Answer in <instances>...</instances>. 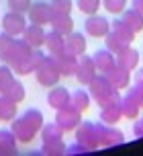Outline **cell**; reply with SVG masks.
Masks as SVG:
<instances>
[{
  "mask_svg": "<svg viewBox=\"0 0 143 156\" xmlns=\"http://www.w3.org/2000/svg\"><path fill=\"white\" fill-rule=\"evenodd\" d=\"M35 78H37V82H39L41 86H45V88H51V86L59 84L62 74L57 70V64H55V58H53V55L45 54L43 62H41L39 68L35 70Z\"/></svg>",
  "mask_w": 143,
  "mask_h": 156,
  "instance_id": "cell-3",
  "label": "cell"
},
{
  "mask_svg": "<svg viewBox=\"0 0 143 156\" xmlns=\"http://www.w3.org/2000/svg\"><path fill=\"white\" fill-rule=\"evenodd\" d=\"M43 58H45V54L41 51V47H35L29 58H25L23 62L15 64V66H10V68H12L18 76H29V74H35V70L39 68V64L43 62Z\"/></svg>",
  "mask_w": 143,
  "mask_h": 156,
  "instance_id": "cell-10",
  "label": "cell"
},
{
  "mask_svg": "<svg viewBox=\"0 0 143 156\" xmlns=\"http://www.w3.org/2000/svg\"><path fill=\"white\" fill-rule=\"evenodd\" d=\"M39 133H41L43 144H49V142H62L65 132L55 123V121H53V123H43V127L39 129Z\"/></svg>",
  "mask_w": 143,
  "mask_h": 156,
  "instance_id": "cell-25",
  "label": "cell"
},
{
  "mask_svg": "<svg viewBox=\"0 0 143 156\" xmlns=\"http://www.w3.org/2000/svg\"><path fill=\"white\" fill-rule=\"evenodd\" d=\"M86 47H88L86 35H82L78 31H72L70 35H65V51H70L74 55H82L86 54Z\"/></svg>",
  "mask_w": 143,
  "mask_h": 156,
  "instance_id": "cell-18",
  "label": "cell"
},
{
  "mask_svg": "<svg viewBox=\"0 0 143 156\" xmlns=\"http://www.w3.org/2000/svg\"><path fill=\"white\" fill-rule=\"evenodd\" d=\"M92 62H94L96 70L100 72V74H104V72L115 64V54L108 51L106 47H104V49H96V54L92 55Z\"/></svg>",
  "mask_w": 143,
  "mask_h": 156,
  "instance_id": "cell-24",
  "label": "cell"
},
{
  "mask_svg": "<svg viewBox=\"0 0 143 156\" xmlns=\"http://www.w3.org/2000/svg\"><path fill=\"white\" fill-rule=\"evenodd\" d=\"M70 99H72V93L65 88V86H51L49 88V94H47V105L51 107V109H62V107H65V105H70Z\"/></svg>",
  "mask_w": 143,
  "mask_h": 156,
  "instance_id": "cell-15",
  "label": "cell"
},
{
  "mask_svg": "<svg viewBox=\"0 0 143 156\" xmlns=\"http://www.w3.org/2000/svg\"><path fill=\"white\" fill-rule=\"evenodd\" d=\"M96 136H98V146H121V144H125L123 132L108 123H102V121L96 123Z\"/></svg>",
  "mask_w": 143,
  "mask_h": 156,
  "instance_id": "cell-5",
  "label": "cell"
},
{
  "mask_svg": "<svg viewBox=\"0 0 143 156\" xmlns=\"http://www.w3.org/2000/svg\"><path fill=\"white\" fill-rule=\"evenodd\" d=\"M31 51H33V47L29 45L23 37H21V39L15 37V39H12V43H10V49H8L6 60H4V62H6L8 66H15V64L23 62L25 58H29V55H31Z\"/></svg>",
  "mask_w": 143,
  "mask_h": 156,
  "instance_id": "cell-12",
  "label": "cell"
},
{
  "mask_svg": "<svg viewBox=\"0 0 143 156\" xmlns=\"http://www.w3.org/2000/svg\"><path fill=\"white\" fill-rule=\"evenodd\" d=\"M115 62L117 64H121L125 70H129V72H135L137 68H139V62H141V54L137 51L135 47H125L121 54H117L115 55Z\"/></svg>",
  "mask_w": 143,
  "mask_h": 156,
  "instance_id": "cell-14",
  "label": "cell"
},
{
  "mask_svg": "<svg viewBox=\"0 0 143 156\" xmlns=\"http://www.w3.org/2000/svg\"><path fill=\"white\" fill-rule=\"evenodd\" d=\"M100 2L106 8V12H111V15H121L127 8V0H100Z\"/></svg>",
  "mask_w": 143,
  "mask_h": 156,
  "instance_id": "cell-35",
  "label": "cell"
},
{
  "mask_svg": "<svg viewBox=\"0 0 143 156\" xmlns=\"http://www.w3.org/2000/svg\"><path fill=\"white\" fill-rule=\"evenodd\" d=\"M45 119H43V113H41L37 107H31L27 109L23 115L15 117L10 121V132L15 133L16 142L21 144H31L35 140V136L39 133V129L43 127Z\"/></svg>",
  "mask_w": 143,
  "mask_h": 156,
  "instance_id": "cell-1",
  "label": "cell"
},
{
  "mask_svg": "<svg viewBox=\"0 0 143 156\" xmlns=\"http://www.w3.org/2000/svg\"><path fill=\"white\" fill-rule=\"evenodd\" d=\"M51 29L57 33H62V35H70L72 31H74V19H72V15H53V19H51Z\"/></svg>",
  "mask_w": 143,
  "mask_h": 156,
  "instance_id": "cell-26",
  "label": "cell"
},
{
  "mask_svg": "<svg viewBox=\"0 0 143 156\" xmlns=\"http://www.w3.org/2000/svg\"><path fill=\"white\" fill-rule=\"evenodd\" d=\"M12 82H15V70L8 64H0V93L4 94Z\"/></svg>",
  "mask_w": 143,
  "mask_h": 156,
  "instance_id": "cell-31",
  "label": "cell"
},
{
  "mask_svg": "<svg viewBox=\"0 0 143 156\" xmlns=\"http://www.w3.org/2000/svg\"><path fill=\"white\" fill-rule=\"evenodd\" d=\"M55 58V64H57V70L62 76H74V72H76V66H78V55L70 54V51H62V54L53 55Z\"/></svg>",
  "mask_w": 143,
  "mask_h": 156,
  "instance_id": "cell-16",
  "label": "cell"
},
{
  "mask_svg": "<svg viewBox=\"0 0 143 156\" xmlns=\"http://www.w3.org/2000/svg\"><path fill=\"white\" fill-rule=\"evenodd\" d=\"M111 31L115 33V35H119L125 43H129V45H133V41H135V35L137 33L129 27L123 19H112V23H111Z\"/></svg>",
  "mask_w": 143,
  "mask_h": 156,
  "instance_id": "cell-22",
  "label": "cell"
},
{
  "mask_svg": "<svg viewBox=\"0 0 143 156\" xmlns=\"http://www.w3.org/2000/svg\"><path fill=\"white\" fill-rule=\"evenodd\" d=\"M80 121H82V115H80V111L74 105H65L62 109H57V113H55V123L64 132H74Z\"/></svg>",
  "mask_w": 143,
  "mask_h": 156,
  "instance_id": "cell-8",
  "label": "cell"
},
{
  "mask_svg": "<svg viewBox=\"0 0 143 156\" xmlns=\"http://www.w3.org/2000/svg\"><path fill=\"white\" fill-rule=\"evenodd\" d=\"M121 109H123V117H127V119H137L139 113L143 111L139 101L135 99V94L131 90H127L125 97H121Z\"/></svg>",
  "mask_w": 143,
  "mask_h": 156,
  "instance_id": "cell-20",
  "label": "cell"
},
{
  "mask_svg": "<svg viewBox=\"0 0 143 156\" xmlns=\"http://www.w3.org/2000/svg\"><path fill=\"white\" fill-rule=\"evenodd\" d=\"M27 19L29 23H35V25H49L51 19H53V10L49 6L47 2H33L31 8L27 10Z\"/></svg>",
  "mask_w": 143,
  "mask_h": 156,
  "instance_id": "cell-11",
  "label": "cell"
},
{
  "mask_svg": "<svg viewBox=\"0 0 143 156\" xmlns=\"http://www.w3.org/2000/svg\"><path fill=\"white\" fill-rule=\"evenodd\" d=\"M104 45H106V49H108V51H112V54L117 55V54H121L125 47H129V43H125L119 35H115L112 31H108L106 35H104Z\"/></svg>",
  "mask_w": 143,
  "mask_h": 156,
  "instance_id": "cell-30",
  "label": "cell"
},
{
  "mask_svg": "<svg viewBox=\"0 0 143 156\" xmlns=\"http://www.w3.org/2000/svg\"><path fill=\"white\" fill-rule=\"evenodd\" d=\"M4 94H6L10 101H15L16 105H18V103H23V101H25V97H27V90H25V84H23V82L15 78V82L10 84V88H8Z\"/></svg>",
  "mask_w": 143,
  "mask_h": 156,
  "instance_id": "cell-32",
  "label": "cell"
},
{
  "mask_svg": "<svg viewBox=\"0 0 143 156\" xmlns=\"http://www.w3.org/2000/svg\"><path fill=\"white\" fill-rule=\"evenodd\" d=\"M76 6L80 8V12H84V15H96L98 12V8L102 6V2L100 0H76Z\"/></svg>",
  "mask_w": 143,
  "mask_h": 156,
  "instance_id": "cell-33",
  "label": "cell"
},
{
  "mask_svg": "<svg viewBox=\"0 0 143 156\" xmlns=\"http://www.w3.org/2000/svg\"><path fill=\"white\" fill-rule=\"evenodd\" d=\"M104 76L108 78V82H111L117 90H123V88H129V86H131V72L125 70V68L117 62L104 72Z\"/></svg>",
  "mask_w": 143,
  "mask_h": 156,
  "instance_id": "cell-13",
  "label": "cell"
},
{
  "mask_svg": "<svg viewBox=\"0 0 143 156\" xmlns=\"http://www.w3.org/2000/svg\"><path fill=\"white\" fill-rule=\"evenodd\" d=\"M21 37H23L33 49H35V47H43V41H45V29H43V25L29 23L27 27H25V31H23Z\"/></svg>",
  "mask_w": 143,
  "mask_h": 156,
  "instance_id": "cell-17",
  "label": "cell"
},
{
  "mask_svg": "<svg viewBox=\"0 0 143 156\" xmlns=\"http://www.w3.org/2000/svg\"><path fill=\"white\" fill-rule=\"evenodd\" d=\"M84 31H86V35H90L94 39H104V35L111 31V21L106 16L98 15V12L88 15L86 23H84Z\"/></svg>",
  "mask_w": 143,
  "mask_h": 156,
  "instance_id": "cell-9",
  "label": "cell"
},
{
  "mask_svg": "<svg viewBox=\"0 0 143 156\" xmlns=\"http://www.w3.org/2000/svg\"><path fill=\"white\" fill-rule=\"evenodd\" d=\"M43 47L47 49V54L49 55H57V54H62L65 49V37L62 35V33H57V31H51L45 33V41H43Z\"/></svg>",
  "mask_w": 143,
  "mask_h": 156,
  "instance_id": "cell-19",
  "label": "cell"
},
{
  "mask_svg": "<svg viewBox=\"0 0 143 156\" xmlns=\"http://www.w3.org/2000/svg\"><path fill=\"white\" fill-rule=\"evenodd\" d=\"M6 2H8V8L15 10V12H27L33 4L31 0H6Z\"/></svg>",
  "mask_w": 143,
  "mask_h": 156,
  "instance_id": "cell-37",
  "label": "cell"
},
{
  "mask_svg": "<svg viewBox=\"0 0 143 156\" xmlns=\"http://www.w3.org/2000/svg\"><path fill=\"white\" fill-rule=\"evenodd\" d=\"M131 6L135 8V10H139L143 15V0H131Z\"/></svg>",
  "mask_w": 143,
  "mask_h": 156,
  "instance_id": "cell-41",
  "label": "cell"
},
{
  "mask_svg": "<svg viewBox=\"0 0 143 156\" xmlns=\"http://www.w3.org/2000/svg\"><path fill=\"white\" fill-rule=\"evenodd\" d=\"M0 97H2V93H0Z\"/></svg>",
  "mask_w": 143,
  "mask_h": 156,
  "instance_id": "cell-43",
  "label": "cell"
},
{
  "mask_svg": "<svg viewBox=\"0 0 143 156\" xmlns=\"http://www.w3.org/2000/svg\"><path fill=\"white\" fill-rule=\"evenodd\" d=\"M49 6L53 10V15H70L74 8V0H51Z\"/></svg>",
  "mask_w": 143,
  "mask_h": 156,
  "instance_id": "cell-34",
  "label": "cell"
},
{
  "mask_svg": "<svg viewBox=\"0 0 143 156\" xmlns=\"http://www.w3.org/2000/svg\"><path fill=\"white\" fill-rule=\"evenodd\" d=\"M133 121H135V125H133V133H135L137 138H143V111L139 113L137 119H133Z\"/></svg>",
  "mask_w": 143,
  "mask_h": 156,
  "instance_id": "cell-39",
  "label": "cell"
},
{
  "mask_svg": "<svg viewBox=\"0 0 143 156\" xmlns=\"http://www.w3.org/2000/svg\"><path fill=\"white\" fill-rule=\"evenodd\" d=\"M90 103H92V97H90V93H88V90H84V88H78V90H74V93H72L70 105H74V107H76L80 113H82V111H88Z\"/></svg>",
  "mask_w": 143,
  "mask_h": 156,
  "instance_id": "cell-29",
  "label": "cell"
},
{
  "mask_svg": "<svg viewBox=\"0 0 143 156\" xmlns=\"http://www.w3.org/2000/svg\"><path fill=\"white\" fill-rule=\"evenodd\" d=\"M141 58H143V55H141Z\"/></svg>",
  "mask_w": 143,
  "mask_h": 156,
  "instance_id": "cell-44",
  "label": "cell"
},
{
  "mask_svg": "<svg viewBox=\"0 0 143 156\" xmlns=\"http://www.w3.org/2000/svg\"><path fill=\"white\" fill-rule=\"evenodd\" d=\"M123 119V109H121V101L119 103H111L100 107V121L108 125H117Z\"/></svg>",
  "mask_w": 143,
  "mask_h": 156,
  "instance_id": "cell-21",
  "label": "cell"
},
{
  "mask_svg": "<svg viewBox=\"0 0 143 156\" xmlns=\"http://www.w3.org/2000/svg\"><path fill=\"white\" fill-rule=\"evenodd\" d=\"M16 105L15 101H10L6 94L0 97V123H10L16 117Z\"/></svg>",
  "mask_w": 143,
  "mask_h": 156,
  "instance_id": "cell-27",
  "label": "cell"
},
{
  "mask_svg": "<svg viewBox=\"0 0 143 156\" xmlns=\"http://www.w3.org/2000/svg\"><path fill=\"white\" fill-rule=\"evenodd\" d=\"M98 74V70H96L94 62H92V55H86L82 54L78 55V66H76V72H74V78L78 80L82 86H88L90 82H92V78Z\"/></svg>",
  "mask_w": 143,
  "mask_h": 156,
  "instance_id": "cell-7",
  "label": "cell"
},
{
  "mask_svg": "<svg viewBox=\"0 0 143 156\" xmlns=\"http://www.w3.org/2000/svg\"><path fill=\"white\" fill-rule=\"evenodd\" d=\"M65 152H68V154H86L88 150L84 148V146H80L78 142H76V146H72V148H68Z\"/></svg>",
  "mask_w": 143,
  "mask_h": 156,
  "instance_id": "cell-40",
  "label": "cell"
},
{
  "mask_svg": "<svg viewBox=\"0 0 143 156\" xmlns=\"http://www.w3.org/2000/svg\"><path fill=\"white\" fill-rule=\"evenodd\" d=\"M74 132H76V142H78L80 146H84L88 152L98 148V136H96L94 121H80Z\"/></svg>",
  "mask_w": 143,
  "mask_h": 156,
  "instance_id": "cell-4",
  "label": "cell"
},
{
  "mask_svg": "<svg viewBox=\"0 0 143 156\" xmlns=\"http://www.w3.org/2000/svg\"><path fill=\"white\" fill-rule=\"evenodd\" d=\"M135 82H143V68H137L135 70V78H133Z\"/></svg>",
  "mask_w": 143,
  "mask_h": 156,
  "instance_id": "cell-42",
  "label": "cell"
},
{
  "mask_svg": "<svg viewBox=\"0 0 143 156\" xmlns=\"http://www.w3.org/2000/svg\"><path fill=\"white\" fill-rule=\"evenodd\" d=\"M65 144L64 140L62 142H49V144H43V148H41V152L43 154H49V156H59V154H65Z\"/></svg>",
  "mask_w": 143,
  "mask_h": 156,
  "instance_id": "cell-36",
  "label": "cell"
},
{
  "mask_svg": "<svg viewBox=\"0 0 143 156\" xmlns=\"http://www.w3.org/2000/svg\"><path fill=\"white\" fill-rule=\"evenodd\" d=\"M121 19H123V21H125V23H127L135 33L143 31V15L139 12V10H135L133 6H131V8H125V10L121 12Z\"/></svg>",
  "mask_w": 143,
  "mask_h": 156,
  "instance_id": "cell-28",
  "label": "cell"
},
{
  "mask_svg": "<svg viewBox=\"0 0 143 156\" xmlns=\"http://www.w3.org/2000/svg\"><path fill=\"white\" fill-rule=\"evenodd\" d=\"M129 90L135 94V99L139 101V105H141V109H143V82H133V86Z\"/></svg>",
  "mask_w": 143,
  "mask_h": 156,
  "instance_id": "cell-38",
  "label": "cell"
},
{
  "mask_svg": "<svg viewBox=\"0 0 143 156\" xmlns=\"http://www.w3.org/2000/svg\"><path fill=\"white\" fill-rule=\"evenodd\" d=\"M16 138L10 129H0V156H15L16 154Z\"/></svg>",
  "mask_w": 143,
  "mask_h": 156,
  "instance_id": "cell-23",
  "label": "cell"
},
{
  "mask_svg": "<svg viewBox=\"0 0 143 156\" xmlns=\"http://www.w3.org/2000/svg\"><path fill=\"white\" fill-rule=\"evenodd\" d=\"M88 93H90V97H92L100 107L121 101V93L108 82V78L104 76V74H100V72H98V74L92 78V82L88 84Z\"/></svg>",
  "mask_w": 143,
  "mask_h": 156,
  "instance_id": "cell-2",
  "label": "cell"
},
{
  "mask_svg": "<svg viewBox=\"0 0 143 156\" xmlns=\"http://www.w3.org/2000/svg\"><path fill=\"white\" fill-rule=\"evenodd\" d=\"M27 25H29V21H27L25 12L10 10V12H6V15L2 16V33H8L12 37H21Z\"/></svg>",
  "mask_w": 143,
  "mask_h": 156,
  "instance_id": "cell-6",
  "label": "cell"
}]
</instances>
